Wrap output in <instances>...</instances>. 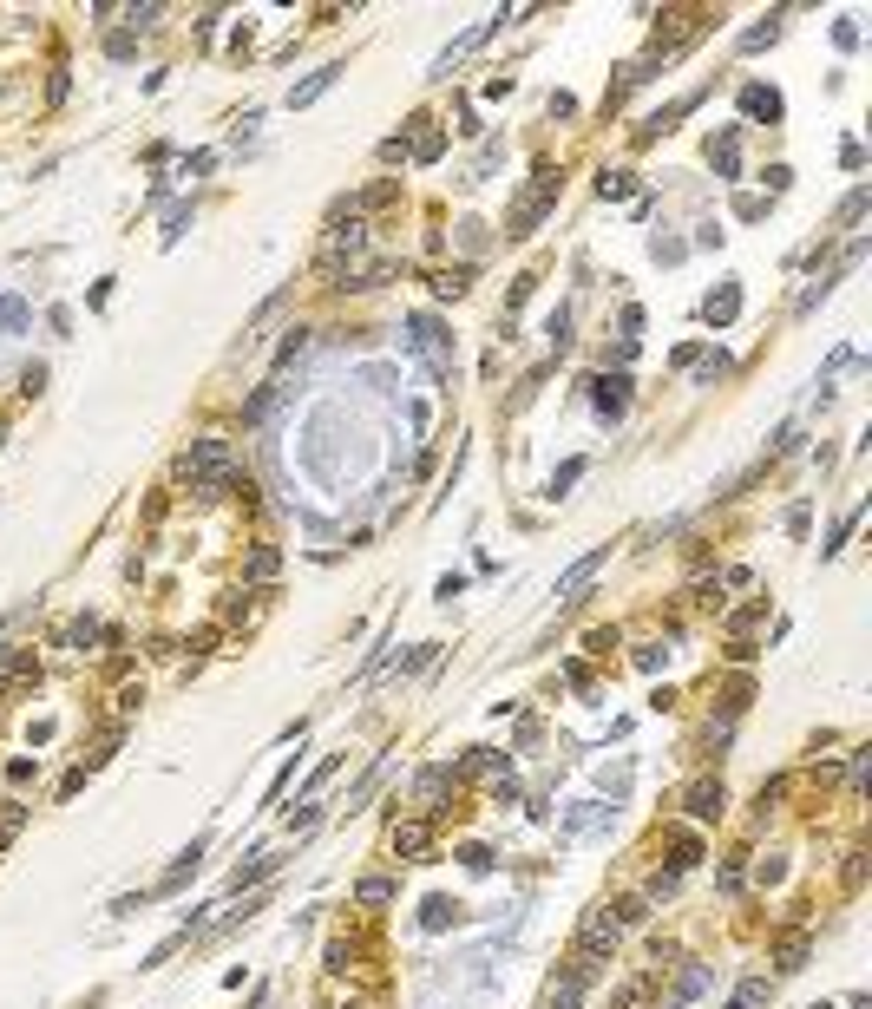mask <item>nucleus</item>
<instances>
[{
  "label": "nucleus",
  "instance_id": "8",
  "mask_svg": "<svg viewBox=\"0 0 872 1009\" xmlns=\"http://www.w3.org/2000/svg\"><path fill=\"white\" fill-rule=\"evenodd\" d=\"M276 570H282V551L276 544H249V558H243V577L249 583H270Z\"/></svg>",
  "mask_w": 872,
  "mask_h": 1009
},
{
  "label": "nucleus",
  "instance_id": "12",
  "mask_svg": "<svg viewBox=\"0 0 872 1009\" xmlns=\"http://www.w3.org/2000/svg\"><path fill=\"white\" fill-rule=\"evenodd\" d=\"M800 964H807V937L787 931V937H781V950H774V970H800Z\"/></svg>",
  "mask_w": 872,
  "mask_h": 1009
},
{
  "label": "nucleus",
  "instance_id": "11",
  "mask_svg": "<svg viewBox=\"0 0 872 1009\" xmlns=\"http://www.w3.org/2000/svg\"><path fill=\"white\" fill-rule=\"evenodd\" d=\"M702 989H709V970H702V964H695V970H689V977H682V983H676V997H669L663 1009H689V1003L702 997Z\"/></svg>",
  "mask_w": 872,
  "mask_h": 1009
},
{
  "label": "nucleus",
  "instance_id": "24",
  "mask_svg": "<svg viewBox=\"0 0 872 1009\" xmlns=\"http://www.w3.org/2000/svg\"><path fill=\"white\" fill-rule=\"evenodd\" d=\"M597 191H603V197H630V171H603Z\"/></svg>",
  "mask_w": 872,
  "mask_h": 1009
},
{
  "label": "nucleus",
  "instance_id": "1",
  "mask_svg": "<svg viewBox=\"0 0 872 1009\" xmlns=\"http://www.w3.org/2000/svg\"><path fill=\"white\" fill-rule=\"evenodd\" d=\"M558 184H564V171H558V164H538V177H531V191L518 197V210L506 216V237H512V243L538 230V216L551 210V197H558Z\"/></svg>",
  "mask_w": 872,
  "mask_h": 1009
},
{
  "label": "nucleus",
  "instance_id": "10",
  "mask_svg": "<svg viewBox=\"0 0 872 1009\" xmlns=\"http://www.w3.org/2000/svg\"><path fill=\"white\" fill-rule=\"evenodd\" d=\"M735 309H742V289H735V282H722V289L709 295V309H702V315H709V328H728Z\"/></svg>",
  "mask_w": 872,
  "mask_h": 1009
},
{
  "label": "nucleus",
  "instance_id": "4",
  "mask_svg": "<svg viewBox=\"0 0 872 1009\" xmlns=\"http://www.w3.org/2000/svg\"><path fill=\"white\" fill-rule=\"evenodd\" d=\"M388 846H394V859H420V852L433 846V826H427V819H394Z\"/></svg>",
  "mask_w": 872,
  "mask_h": 1009
},
{
  "label": "nucleus",
  "instance_id": "26",
  "mask_svg": "<svg viewBox=\"0 0 872 1009\" xmlns=\"http://www.w3.org/2000/svg\"><path fill=\"white\" fill-rule=\"evenodd\" d=\"M754 623H761V603H748V610H735V616H728V630H754Z\"/></svg>",
  "mask_w": 872,
  "mask_h": 1009
},
{
  "label": "nucleus",
  "instance_id": "14",
  "mask_svg": "<svg viewBox=\"0 0 872 1009\" xmlns=\"http://www.w3.org/2000/svg\"><path fill=\"white\" fill-rule=\"evenodd\" d=\"M695 859H702V839L695 833H676V859H669V872H689Z\"/></svg>",
  "mask_w": 872,
  "mask_h": 1009
},
{
  "label": "nucleus",
  "instance_id": "20",
  "mask_svg": "<svg viewBox=\"0 0 872 1009\" xmlns=\"http://www.w3.org/2000/svg\"><path fill=\"white\" fill-rule=\"evenodd\" d=\"M866 204H872V191L860 184V191H852L846 204H840V216H833V223H840V230H846V223H860V216H866Z\"/></svg>",
  "mask_w": 872,
  "mask_h": 1009
},
{
  "label": "nucleus",
  "instance_id": "5",
  "mask_svg": "<svg viewBox=\"0 0 872 1009\" xmlns=\"http://www.w3.org/2000/svg\"><path fill=\"white\" fill-rule=\"evenodd\" d=\"M682 806H689L695 819H722L728 813V794H722V780H695L689 794H682Z\"/></svg>",
  "mask_w": 872,
  "mask_h": 1009
},
{
  "label": "nucleus",
  "instance_id": "3",
  "mask_svg": "<svg viewBox=\"0 0 872 1009\" xmlns=\"http://www.w3.org/2000/svg\"><path fill=\"white\" fill-rule=\"evenodd\" d=\"M603 564H610V544H597L591 558H577V564H571V570H564V577H558V603H577V591H591Z\"/></svg>",
  "mask_w": 872,
  "mask_h": 1009
},
{
  "label": "nucleus",
  "instance_id": "25",
  "mask_svg": "<svg viewBox=\"0 0 872 1009\" xmlns=\"http://www.w3.org/2000/svg\"><path fill=\"white\" fill-rule=\"evenodd\" d=\"M348 964H355V944H342V937H334V944H328V970H348Z\"/></svg>",
  "mask_w": 872,
  "mask_h": 1009
},
{
  "label": "nucleus",
  "instance_id": "28",
  "mask_svg": "<svg viewBox=\"0 0 872 1009\" xmlns=\"http://www.w3.org/2000/svg\"><path fill=\"white\" fill-rule=\"evenodd\" d=\"M40 387H46V367H27V374H20V394L33 400V394H40Z\"/></svg>",
  "mask_w": 872,
  "mask_h": 1009
},
{
  "label": "nucleus",
  "instance_id": "9",
  "mask_svg": "<svg viewBox=\"0 0 872 1009\" xmlns=\"http://www.w3.org/2000/svg\"><path fill=\"white\" fill-rule=\"evenodd\" d=\"M342 73H348V66H322V73H309V79H302V86L289 92V106H315V98H322V92H328Z\"/></svg>",
  "mask_w": 872,
  "mask_h": 1009
},
{
  "label": "nucleus",
  "instance_id": "18",
  "mask_svg": "<svg viewBox=\"0 0 872 1009\" xmlns=\"http://www.w3.org/2000/svg\"><path fill=\"white\" fill-rule=\"evenodd\" d=\"M13 328H27V301L20 295H0V334H13Z\"/></svg>",
  "mask_w": 872,
  "mask_h": 1009
},
{
  "label": "nucleus",
  "instance_id": "7",
  "mask_svg": "<svg viewBox=\"0 0 872 1009\" xmlns=\"http://www.w3.org/2000/svg\"><path fill=\"white\" fill-rule=\"evenodd\" d=\"M452 786H460V767H427V773H420V786H413V800H420V806H440Z\"/></svg>",
  "mask_w": 872,
  "mask_h": 1009
},
{
  "label": "nucleus",
  "instance_id": "17",
  "mask_svg": "<svg viewBox=\"0 0 872 1009\" xmlns=\"http://www.w3.org/2000/svg\"><path fill=\"white\" fill-rule=\"evenodd\" d=\"M466 282H473V269H440V276H433V295H466Z\"/></svg>",
  "mask_w": 872,
  "mask_h": 1009
},
{
  "label": "nucleus",
  "instance_id": "23",
  "mask_svg": "<svg viewBox=\"0 0 872 1009\" xmlns=\"http://www.w3.org/2000/svg\"><path fill=\"white\" fill-rule=\"evenodd\" d=\"M649 918V898H617V924H643Z\"/></svg>",
  "mask_w": 872,
  "mask_h": 1009
},
{
  "label": "nucleus",
  "instance_id": "15",
  "mask_svg": "<svg viewBox=\"0 0 872 1009\" xmlns=\"http://www.w3.org/2000/svg\"><path fill=\"white\" fill-rule=\"evenodd\" d=\"M355 898H361V904H388V898H394V879H381V872H374V879L355 885Z\"/></svg>",
  "mask_w": 872,
  "mask_h": 1009
},
{
  "label": "nucleus",
  "instance_id": "13",
  "mask_svg": "<svg viewBox=\"0 0 872 1009\" xmlns=\"http://www.w3.org/2000/svg\"><path fill=\"white\" fill-rule=\"evenodd\" d=\"M742 106L754 112V119H781V98L767 92V86H748V92H742Z\"/></svg>",
  "mask_w": 872,
  "mask_h": 1009
},
{
  "label": "nucleus",
  "instance_id": "19",
  "mask_svg": "<svg viewBox=\"0 0 872 1009\" xmlns=\"http://www.w3.org/2000/svg\"><path fill=\"white\" fill-rule=\"evenodd\" d=\"M577 479H584V459H564L558 473H551V498H564V492H571Z\"/></svg>",
  "mask_w": 872,
  "mask_h": 1009
},
{
  "label": "nucleus",
  "instance_id": "6",
  "mask_svg": "<svg viewBox=\"0 0 872 1009\" xmlns=\"http://www.w3.org/2000/svg\"><path fill=\"white\" fill-rule=\"evenodd\" d=\"M591 394H597V407L617 419V413L630 407V374H597V380H591Z\"/></svg>",
  "mask_w": 872,
  "mask_h": 1009
},
{
  "label": "nucleus",
  "instance_id": "21",
  "mask_svg": "<svg viewBox=\"0 0 872 1009\" xmlns=\"http://www.w3.org/2000/svg\"><path fill=\"white\" fill-rule=\"evenodd\" d=\"M709 158H715V171H722V177L735 171V131H722V138L709 145Z\"/></svg>",
  "mask_w": 872,
  "mask_h": 1009
},
{
  "label": "nucleus",
  "instance_id": "16",
  "mask_svg": "<svg viewBox=\"0 0 872 1009\" xmlns=\"http://www.w3.org/2000/svg\"><path fill=\"white\" fill-rule=\"evenodd\" d=\"M20 826H27V806H20V800H0V846H7Z\"/></svg>",
  "mask_w": 872,
  "mask_h": 1009
},
{
  "label": "nucleus",
  "instance_id": "2",
  "mask_svg": "<svg viewBox=\"0 0 872 1009\" xmlns=\"http://www.w3.org/2000/svg\"><path fill=\"white\" fill-rule=\"evenodd\" d=\"M617 931H624V924H617L610 911H584V924H577V957H610L617 950Z\"/></svg>",
  "mask_w": 872,
  "mask_h": 1009
},
{
  "label": "nucleus",
  "instance_id": "29",
  "mask_svg": "<svg viewBox=\"0 0 872 1009\" xmlns=\"http://www.w3.org/2000/svg\"><path fill=\"white\" fill-rule=\"evenodd\" d=\"M813 1009H827V1003H813Z\"/></svg>",
  "mask_w": 872,
  "mask_h": 1009
},
{
  "label": "nucleus",
  "instance_id": "27",
  "mask_svg": "<svg viewBox=\"0 0 872 1009\" xmlns=\"http://www.w3.org/2000/svg\"><path fill=\"white\" fill-rule=\"evenodd\" d=\"M460 859H466V865H473V872H492V852H485V846H466V852H460Z\"/></svg>",
  "mask_w": 872,
  "mask_h": 1009
},
{
  "label": "nucleus",
  "instance_id": "22",
  "mask_svg": "<svg viewBox=\"0 0 872 1009\" xmlns=\"http://www.w3.org/2000/svg\"><path fill=\"white\" fill-rule=\"evenodd\" d=\"M98 636H106V630H98V623H92V616H79V623H73V630H66V643H73V649H86V643H98Z\"/></svg>",
  "mask_w": 872,
  "mask_h": 1009
}]
</instances>
